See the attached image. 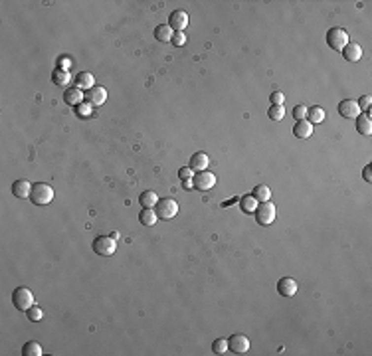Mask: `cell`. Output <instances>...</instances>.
Listing matches in <instances>:
<instances>
[{"mask_svg":"<svg viewBox=\"0 0 372 356\" xmlns=\"http://www.w3.org/2000/svg\"><path fill=\"white\" fill-rule=\"evenodd\" d=\"M360 113L362 111H360V107H358V103L354 99H342L338 103V115L344 117V119H356Z\"/></svg>","mask_w":372,"mask_h":356,"instance_id":"obj_10","label":"cell"},{"mask_svg":"<svg viewBox=\"0 0 372 356\" xmlns=\"http://www.w3.org/2000/svg\"><path fill=\"white\" fill-rule=\"evenodd\" d=\"M30 200H32V204H36V206H46V204H50V202L54 200V190H52V186H48V184H44V182L32 184Z\"/></svg>","mask_w":372,"mask_h":356,"instance_id":"obj_1","label":"cell"},{"mask_svg":"<svg viewBox=\"0 0 372 356\" xmlns=\"http://www.w3.org/2000/svg\"><path fill=\"white\" fill-rule=\"evenodd\" d=\"M362 176H364V180H366V182H370V180H372V176H370V164H366V166H364Z\"/></svg>","mask_w":372,"mask_h":356,"instance_id":"obj_37","label":"cell"},{"mask_svg":"<svg viewBox=\"0 0 372 356\" xmlns=\"http://www.w3.org/2000/svg\"><path fill=\"white\" fill-rule=\"evenodd\" d=\"M93 85H95V77H93L89 71H79V73L75 75V87H79L81 91H83V89L87 91V89H91Z\"/></svg>","mask_w":372,"mask_h":356,"instance_id":"obj_18","label":"cell"},{"mask_svg":"<svg viewBox=\"0 0 372 356\" xmlns=\"http://www.w3.org/2000/svg\"><path fill=\"white\" fill-rule=\"evenodd\" d=\"M169 26L174 32H184V28L188 26V14L184 10H174L169 16Z\"/></svg>","mask_w":372,"mask_h":356,"instance_id":"obj_11","label":"cell"},{"mask_svg":"<svg viewBox=\"0 0 372 356\" xmlns=\"http://www.w3.org/2000/svg\"><path fill=\"white\" fill-rule=\"evenodd\" d=\"M348 42H350V40H348V32H346L344 28H331V30L327 32V44H329L335 52H342Z\"/></svg>","mask_w":372,"mask_h":356,"instance_id":"obj_4","label":"cell"},{"mask_svg":"<svg viewBox=\"0 0 372 356\" xmlns=\"http://www.w3.org/2000/svg\"><path fill=\"white\" fill-rule=\"evenodd\" d=\"M75 109V115L77 117H81V119H87V117H91L93 115V105L91 103H87V101H83V103H79L77 107H73Z\"/></svg>","mask_w":372,"mask_h":356,"instance_id":"obj_28","label":"cell"},{"mask_svg":"<svg viewBox=\"0 0 372 356\" xmlns=\"http://www.w3.org/2000/svg\"><path fill=\"white\" fill-rule=\"evenodd\" d=\"M85 101H87V103H91L93 107L103 105V103L107 101V89H105V87H101V85H93L91 89H87V91H85Z\"/></svg>","mask_w":372,"mask_h":356,"instance_id":"obj_9","label":"cell"},{"mask_svg":"<svg viewBox=\"0 0 372 356\" xmlns=\"http://www.w3.org/2000/svg\"><path fill=\"white\" fill-rule=\"evenodd\" d=\"M178 178L182 182H186V180H192L194 178V174H192V168L190 166H182L180 170H178Z\"/></svg>","mask_w":372,"mask_h":356,"instance_id":"obj_32","label":"cell"},{"mask_svg":"<svg viewBox=\"0 0 372 356\" xmlns=\"http://www.w3.org/2000/svg\"><path fill=\"white\" fill-rule=\"evenodd\" d=\"M270 99H271V105H283L285 95H283L281 91H273V93L270 95Z\"/></svg>","mask_w":372,"mask_h":356,"instance_id":"obj_35","label":"cell"},{"mask_svg":"<svg viewBox=\"0 0 372 356\" xmlns=\"http://www.w3.org/2000/svg\"><path fill=\"white\" fill-rule=\"evenodd\" d=\"M93 251L99 257H111L117 251V242L111 236H97L93 240Z\"/></svg>","mask_w":372,"mask_h":356,"instance_id":"obj_2","label":"cell"},{"mask_svg":"<svg viewBox=\"0 0 372 356\" xmlns=\"http://www.w3.org/2000/svg\"><path fill=\"white\" fill-rule=\"evenodd\" d=\"M212 352H214V354H224V352H228V340H226V338H216V340L212 342Z\"/></svg>","mask_w":372,"mask_h":356,"instance_id":"obj_31","label":"cell"},{"mask_svg":"<svg viewBox=\"0 0 372 356\" xmlns=\"http://www.w3.org/2000/svg\"><path fill=\"white\" fill-rule=\"evenodd\" d=\"M268 117H270L271 121H281V119L285 117V109H283V105H271V107L268 109Z\"/></svg>","mask_w":372,"mask_h":356,"instance_id":"obj_30","label":"cell"},{"mask_svg":"<svg viewBox=\"0 0 372 356\" xmlns=\"http://www.w3.org/2000/svg\"><path fill=\"white\" fill-rule=\"evenodd\" d=\"M170 42H172V46L180 48V46H184V42H186V34H184V32H174Z\"/></svg>","mask_w":372,"mask_h":356,"instance_id":"obj_33","label":"cell"},{"mask_svg":"<svg viewBox=\"0 0 372 356\" xmlns=\"http://www.w3.org/2000/svg\"><path fill=\"white\" fill-rule=\"evenodd\" d=\"M356 131L360 135H370L372 133V119H370V113H360L356 117Z\"/></svg>","mask_w":372,"mask_h":356,"instance_id":"obj_19","label":"cell"},{"mask_svg":"<svg viewBox=\"0 0 372 356\" xmlns=\"http://www.w3.org/2000/svg\"><path fill=\"white\" fill-rule=\"evenodd\" d=\"M12 194L16 198H30L32 194V184L28 180H24V178H18V180L12 182Z\"/></svg>","mask_w":372,"mask_h":356,"instance_id":"obj_13","label":"cell"},{"mask_svg":"<svg viewBox=\"0 0 372 356\" xmlns=\"http://www.w3.org/2000/svg\"><path fill=\"white\" fill-rule=\"evenodd\" d=\"M12 305H14L18 311L26 313V311L34 305V295H32V291H30L28 287H16V289L12 291Z\"/></svg>","mask_w":372,"mask_h":356,"instance_id":"obj_3","label":"cell"},{"mask_svg":"<svg viewBox=\"0 0 372 356\" xmlns=\"http://www.w3.org/2000/svg\"><path fill=\"white\" fill-rule=\"evenodd\" d=\"M297 281L295 279H291V277H283V279H279V283H277V291H279V295H283V297H293L295 293H297Z\"/></svg>","mask_w":372,"mask_h":356,"instance_id":"obj_15","label":"cell"},{"mask_svg":"<svg viewBox=\"0 0 372 356\" xmlns=\"http://www.w3.org/2000/svg\"><path fill=\"white\" fill-rule=\"evenodd\" d=\"M172 34H174V30H172L169 24H159V26L155 28V38H157L159 42H163V44H169V42L172 40Z\"/></svg>","mask_w":372,"mask_h":356,"instance_id":"obj_21","label":"cell"},{"mask_svg":"<svg viewBox=\"0 0 372 356\" xmlns=\"http://www.w3.org/2000/svg\"><path fill=\"white\" fill-rule=\"evenodd\" d=\"M155 212H157L159 220H170L178 214V204L172 198H161L155 206Z\"/></svg>","mask_w":372,"mask_h":356,"instance_id":"obj_6","label":"cell"},{"mask_svg":"<svg viewBox=\"0 0 372 356\" xmlns=\"http://www.w3.org/2000/svg\"><path fill=\"white\" fill-rule=\"evenodd\" d=\"M340 54L344 56V60H346V62H358V60L362 58V48H360V44L348 42Z\"/></svg>","mask_w":372,"mask_h":356,"instance_id":"obj_16","label":"cell"},{"mask_svg":"<svg viewBox=\"0 0 372 356\" xmlns=\"http://www.w3.org/2000/svg\"><path fill=\"white\" fill-rule=\"evenodd\" d=\"M239 208H241V212H245V214H254L256 208H258V200H256L252 194H245V196L239 200Z\"/></svg>","mask_w":372,"mask_h":356,"instance_id":"obj_24","label":"cell"},{"mask_svg":"<svg viewBox=\"0 0 372 356\" xmlns=\"http://www.w3.org/2000/svg\"><path fill=\"white\" fill-rule=\"evenodd\" d=\"M83 99H85V95H83V91L79 89V87H68L66 91H64V101L69 105V107H77L79 103H83Z\"/></svg>","mask_w":372,"mask_h":356,"instance_id":"obj_12","label":"cell"},{"mask_svg":"<svg viewBox=\"0 0 372 356\" xmlns=\"http://www.w3.org/2000/svg\"><path fill=\"white\" fill-rule=\"evenodd\" d=\"M157 220H159V216H157V212H155L153 208H143V210L139 212V222H141L143 226H147V228L157 226Z\"/></svg>","mask_w":372,"mask_h":356,"instance_id":"obj_20","label":"cell"},{"mask_svg":"<svg viewBox=\"0 0 372 356\" xmlns=\"http://www.w3.org/2000/svg\"><path fill=\"white\" fill-rule=\"evenodd\" d=\"M356 103H358L360 111H362V109H366V113H368V107H370V103H372V97H370V95H362V97H360V101H356Z\"/></svg>","mask_w":372,"mask_h":356,"instance_id":"obj_36","label":"cell"},{"mask_svg":"<svg viewBox=\"0 0 372 356\" xmlns=\"http://www.w3.org/2000/svg\"><path fill=\"white\" fill-rule=\"evenodd\" d=\"M192 184L196 190L200 192H206V190H212L216 186V174L208 172V170H202V172H196L194 178H192Z\"/></svg>","mask_w":372,"mask_h":356,"instance_id":"obj_7","label":"cell"},{"mask_svg":"<svg viewBox=\"0 0 372 356\" xmlns=\"http://www.w3.org/2000/svg\"><path fill=\"white\" fill-rule=\"evenodd\" d=\"M228 350H232L234 354H245L250 350V338L245 334H234L228 338Z\"/></svg>","mask_w":372,"mask_h":356,"instance_id":"obj_8","label":"cell"},{"mask_svg":"<svg viewBox=\"0 0 372 356\" xmlns=\"http://www.w3.org/2000/svg\"><path fill=\"white\" fill-rule=\"evenodd\" d=\"M293 135H295L297 139H309V137L313 135V125H311L307 119H303V121H295Z\"/></svg>","mask_w":372,"mask_h":356,"instance_id":"obj_17","label":"cell"},{"mask_svg":"<svg viewBox=\"0 0 372 356\" xmlns=\"http://www.w3.org/2000/svg\"><path fill=\"white\" fill-rule=\"evenodd\" d=\"M159 200H161V198H159V194H157L155 190H145V192L139 196V204H141L143 208H155Z\"/></svg>","mask_w":372,"mask_h":356,"instance_id":"obj_23","label":"cell"},{"mask_svg":"<svg viewBox=\"0 0 372 356\" xmlns=\"http://www.w3.org/2000/svg\"><path fill=\"white\" fill-rule=\"evenodd\" d=\"M256 222L260 226H270L275 222V206L268 200V202H260L258 208H256Z\"/></svg>","mask_w":372,"mask_h":356,"instance_id":"obj_5","label":"cell"},{"mask_svg":"<svg viewBox=\"0 0 372 356\" xmlns=\"http://www.w3.org/2000/svg\"><path fill=\"white\" fill-rule=\"evenodd\" d=\"M307 121L311 123V125H317V123H323L325 121V111H323V107H319V105H313L311 109H307Z\"/></svg>","mask_w":372,"mask_h":356,"instance_id":"obj_25","label":"cell"},{"mask_svg":"<svg viewBox=\"0 0 372 356\" xmlns=\"http://www.w3.org/2000/svg\"><path fill=\"white\" fill-rule=\"evenodd\" d=\"M208 164H210V158H208V154L202 152V150H200V152H194V154L190 156V162H188V166H190L192 170H196V172L206 170Z\"/></svg>","mask_w":372,"mask_h":356,"instance_id":"obj_14","label":"cell"},{"mask_svg":"<svg viewBox=\"0 0 372 356\" xmlns=\"http://www.w3.org/2000/svg\"><path fill=\"white\" fill-rule=\"evenodd\" d=\"M252 196L258 200V202H268L271 198V190L266 186V184H258L254 190H252Z\"/></svg>","mask_w":372,"mask_h":356,"instance_id":"obj_27","label":"cell"},{"mask_svg":"<svg viewBox=\"0 0 372 356\" xmlns=\"http://www.w3.org/2000/svg\"><path fill=\"white\" fill-rule=\"evenodd\" d=\"M69 81H71L69 71H66V70H62V68H56V70L52 71V83H54V85L64 87V85H68Z\"/></svg>","mask_w":372,"mask_h":356,"instance_id":"obj_22","label":"cell"},{"mask_svg":"<svg viewBox=\"0 0 372 356\" xmlns=\"http://www.w3.org/2000/svg\"><path fill=\"white\" fill-rule=\"evenodd\" d=\"M26 315H28V320H32V322H38V320H42L44 319V309L42 307H38L36 303L26 311Z\"/></svg>","mask_w":372,"mask_h":356,"instance_id":"obj_29","label":"cell"},{"mask_svg":"<svg viewBox=\"0 0 372 356\" xmlns=\"http://www.w3.org/2000/svg\"><path fill=\"white\" fill-rule=\"evenodd\" d=\"M293 117H295V121H303V119L307 117V107H305V105H295Z\"/></svg>","mask_w":372,"mask_h":356,"instance_id":"obj_34","label":"cell"},{"mask_svg":"<svg viewBox=\"0 0 372 356\" xmlns=\"http://www.w3.org/2000/svg\"><path fill=\"white\" fill-rule=\"evenodd\" d=\"M22 354H24V356H42L44 350H42L40 342H36V340H28V342L22 346Z\"/></svg>","mask_w":372,"mask_h":356,"instance_id":"obj_26","label":"cell"}]
</instances>
